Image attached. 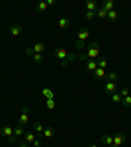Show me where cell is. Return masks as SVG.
Listing matches in <instances>:
<instances>
[{
    "label": "cell",
    "instance_id": "cell-37",
    "mask_svg": "<svg viewBox=\"0 0 131 147\" xmlns=\"http://www.w3.org/2000/svg\"><path fill=\"white\" fill-rule=\"evenodd\" d=\"M21 112H22V113H26V114H28V112H29V108L26 107V105H24V107L21 108Z\"/></svg>",
    "mask_w": 131,
    "mask_h": 147
},
{
    "label": "cell",
    "instance_id": "cell-20",
    "mask_svg": "<svg viewBox=\"0 0 131 147\" xmlns=\"http://www.w3.org/2000/svg\"><path fill=\"white\" fill-rule=\"evenodd\" d=\"M46 8H47V4H46V1H41V3L37 5V8H35V11H37V13H42V12H43V11H46Z\"/></svg>",
    "mask_w": 131,
    "mask_h": 147
},
{
    "label": "cell",
    "instance_id": "cell-35",
    "mask_svg": "<svg viewBox=\"0 0 131 147\" xmlns=\"http://www.w3.org/2000/svg\"><path fill=\"white\" fill-rule=\"evenodd\" d=\"M41 144H42L41 139H35V141L33 142V147H41Z\"/></svg>",
    "mask_w": 131,
    "mask_h": 147
},
{
    "label": "cell",
    "instance_id": "cell-32",
    "mask_svg": "<svg viewBox=\"0 0 131 147\" xmlns=\"http://www.w3.org/2000/svg\"><path fill=\"white\" fill-rule=\"evenodd\" d=\"M34 54L35 53H34V50H33V47H28L25 50V55H28V56H33Z\"/></svg>",
    "mask_w": 131,
    "mask_h": 147
},
{
    "label": "cell",
    "instance_id": "cell-41",
    "mask_svg": "<svg viewBox=\"0 0 131 147\" xmlns=\"http://www.w3.org/2000/svg\"><path fill=\"white\" fill-rule=\"evenodd\" d=\"M20 147H29V146L25 143V142H24V143H21V144H20Z\"/></svg>",
    "mask_w": 131,
    "mask_h": 147
},
{
    "label": "cell",
    "instance_id": "cell-36",
    "mask_svg": "<svg viewBox=\"0 0 131 147\" xmlns=\"http://www.w3.org/2000/svg\"><path fill=\"white\" fill-rule=\"evenodd\" d=\"M70 64V62L67 59H63V60H60V66L62 67H67Z\"/></svg>",
    "mask_w": 131,
    "mask_h": 147
},
{
    "label": "cell",
    "instance_id": "cell-7",
    "mask_svg": "<svg viewBox=\"0 0 131 147\" xmlns=\"http://www.w3.org/2000/svg\"><path fill=\"white\" fill-rule=\"evenodd\" d=\"M104 79H106V81H113V83H116V81H118V79H119V74L116 71L109 72V74H106Z\"/></svg>",
    "mask_w": 131,
    "mask_h": 147
},
{
    "label": "cell",
    "instance_id": "cell-13",
    "mask_svg": "<svg viewBox=\"0 0 131 147\" xmlns=\"http://www.w3.org/2000/svg\"><path fill=\"white\" fill-rule=\"evenodd\" d=\"M84 5H85V8H87V11H93V12H96L97 11V4H96V1H85L84 3Z\"/></svg>",
    "mask_w": 131,
    "mask_h": 147
},
{
    "label": "cell",
    "instance_id": "cell-3",
    "mask_svg": "<svg viewBox=\"0 0 131 147\" xmlns=\"http://www.w3.org/2000/svg\"><path fill=\"white\" fill-rule=\"evenodd\" d=\"M67 55H68V53H67L64 49H55V50H54V56L58 58L59 60L67 59Z\"/></svg>",
    "mask_w": 131,
    "mask_h": 147
},
{
    "label": "cell",
    "instance_id": "cell-4",
    "mask_svg": "<svg viewBox=\"0 0 131 147\" xmlns=\"http://www.w3.org/2000/svg\"><path fill=\"white\" fill-rule=\"evenodd\" d=\"M88 36H89V29L88 28H81L80 30H79V33H78V40L81 41V42H84V41L88 38Z\"/></svg>",
    "mask_w": 131,
    "mask_h": 147
},
{
    "label": "cell",
    "instance_id": "cell-34",
    "mask_svg": "<svg viewBox=\"0 0 131 147\" xmlns=\"http://www.w3.org/2000/svg\"><path fill=\"white\" fill-rule=\"evenodd\" d=\"M74 59H75V54H74V53H68V55H67V60H68V62H72Z\"/></svg>",
    "mask_w": 131,
    "mask_h": 147
},
{
    "label": "cell",
    "instance_id": "cell-29",
    "mask_svg": "<svg viewBox=\"0 0 131 147\" xmlns=\"http://www.w3.org/2000/svg\"><path fill=\"white\" fill-rule=\"evenodd\" d=\"M33 59H34L35 63H42L43 62V56H42V54H34V55H33Z\"/></svg>",
    "mask_w": 131,
    "mask_h": 147
},
{
    "label": "cell",
    "instance_id": "cell-30",
    "mask_svg": "<svg viewBox=\"0 0 131 147\" xmlns=\"http://www.w3.org/2000/svg\"><path fill=\"white\" fill-rule=\"evenodd\" d=\"M46 107H47V109H54V108H55V100H54V99L47 100L46 101Z\"/></svg>",
    "mask_w": 131,
    "mask_h": 147
},
{
    "label": "cell",
    "instance_id": "cell-2",
    "mask_svg": "<svg viewBox=\"0 0 131 147\" xmlns=\"http://www.w3.org/2000/svg\"><path fill=\"white\" fill-rule=\"evenodd\" d=\"M126 142V135L123 133L118 132L114 137H113V144L110 147H119L121 144H123Z\"/></svg>",
    "mask_w": 131,
    "mask_h": 147
},
{
    "label": "cell",
    "instance_id": "cell-42",
    "mask_svg": "<svg viewBox=\"0 0 131 147\" xmlns=\"http://www.w3.org/2000/svg\"><path fill=\"white\" fill-rule=\"evenodd\" d=\"M89 147H97V146L94 143H92V144H89Z\"/></svg>",
    "mask_w": 131,
    "mask_h": 147
},
{
    "label": "cell",
    "instance_id": "cell-31",
    "mask_svg": "<svg viewBox=\"0 0 131 147\" xmlns=\"http://www.w3.org/2000/svg\"><path fill=\"white\" fill-rule=\"evenodd\" d=\"M119 93H121V96L122 97H126V96H128V88L127 87H122V89H121V92H119Z\"/></svg>",
    "mask_w": 131,
    "mask_h": 147
},
{
    "label": "cell",
    "instance_id": "cell-33",
    "mask_svg": "<svg viewBox=\"0 0 131 147\" xmlns=\"http://www.w3.org/2000/svg\"><path fill=\"white\" fill-rule=\"evenodd\" d=\"M75 46H76V49H78V50H81V49H83V47H84V42H81V41H76L75 42Z\"/></svg>",
    "mask_w": 131,
    "mask_h": 147
},
{
    "label": "cell",
    "instance_id": "cell-22",
    "mask_svg": "<svg viewBox=\"0 0 131 147\" xmlns=\"http://www.w3.org/2000/svg\"><path fill=\"white\" fill-rule=\"evenodd\" d=\"M121 103L123 104V107H125V108H131V96L128 95V96L123 97Z\"/></svg>",
    "mask_w": 131,
    "mask_h": 147
},
{
    "label": "cell",
    "instance_id": "cell-9",
    "mask_svg": "<svg viewBox=\"0 0 131 147\" xmlns=\"http://www.w3.org/2000/svg\"><path fill=\"white\" fill-rule=\"evenodd\" d=\"M100 141L102 142L104 144H106V146H112L113 144V137H110V135L108 134H104L100 137Z\"/></svg>",
    "mask_w": 131,
    "mask_h": 147
},
{
    "label": "cell",
    "instance_id": "cell-11",
    "mask_svg": "<svg viewBox=\"0 0 131 147\" xmlns=\"http://www.w3.org/2000/svg\"><path fill=\"white\" fill-rule=\"evenodd\" d=\"M105 75H106L105 70L98 68V67H97V68L93 71V78L94 79H104V78H105Z\"/></svg>",
    "mask_w": 131,
    "mask_h": 147
},
{
    "label": "cell",
    "instance_id": "cell-8",
    "mask_svg": "<svg viewBox=\"0 0 131 147\" xmlns=\"http://www.w3.org/2000/svg\"><path fill=\"white\" fill-rule=\"evenodd\" d=\"M114 7H116V4H114V1H112V0H104L102 1V8L106 9L108 12L114 11Z\"/></svg>",
    "mask_w": 131,
    "mask_h": 147
},
{
    "label": "cell",
    "instance_id": "cell-21",
    "mask_svg": "<svg viewBox=\"0 0 131 147\" xmlns=\"http://www.w3.org/2000/svg\"><path fill=\"white\" fill-rule=\"evenodd\" d=\"M122 99H123V97L121 96L119 92H114V93H112V101L113 103H121Z\"/></svg>",
    "mask_w": 131,
    "mask_h": 147
},
{
    "label": "cell",
    "instance_id": "cell-26",
    "mask_svg": "<svg viewBox=\"0 0 131 147\" xmlns=\"http://www.w3.org/2000/svg\"><path fill=\"white\" fill-rule=\"evenodd\" d=\"M59 26L60 28H68L70 26V20L68 19H60L59 20Z\"/></svg>",
    "mask_w": 131,
    "mask_h": 147
},
{
    "label": "cell",
    "instance_id": "cell-16",
    "mask_svg": "<svg viewBox=\"0 0 131 147\" xmlns=\"http://www.w3.org/2000/svg\"><path fill=\"white\" fill-rule=\"evenodd\" d=\"M97 67L105 70L106 67H108V60H106V58H98V59H97Z\"/></svg>",
    "mask_w": 131,
    "mask_h": 147
},
{
    "label": "cell",
    "instance_id": "cell-18",
    "mask_svg": "<svg viewBox=\"0 0 131 147\" xmlns=\"http://www.w3.org/2000/svg\"><path fill=\"white\" fill-rule=\"evenodd\" d=\"M96 16L98 19H105V17H108V11L104 9V8H100V9L96 11Z\"/></svg>",
    "mask_w": 131,
    "mask_h": 147
},
{
    "label": "cell",
    "instance_id": "cell-12",
    "mask_svg": "<svg viewBox=\"0 0 131 147\" xmlns=\"http://www.w3.org/2000/svg\"><path fill=\"white\" fill-rule=\"evenodd\" d=\"M96 68H97V60H94V59L88 60L87 62V71L93 72Z\"/></svg>",
    "mask_w": 131,
    "mask_h": 147
},
{
    "label": "cell",
    "instance_id": "cell-40",
    "mask_svg": "<svg viewBox=\"0 0 131 147\" xmlns=\"http://www.w3.org/2000/svg\"><path fill=\"white\" fill-rule=\"evenodd\" d=\"M9 142H11V143H15V142H16V137H12V135H11V137H9Z\"/></svg>",
    "mask_w": 131,
    "mask_h": 147
},
{
    "label": "cell",
    "instance_id": "cell-14",
    "mask_svg": "<svg viewBox=\"0 0 131 147\" xmlns=\"http://www.w3.org/2000/svg\"><path fill=\"white\" fill-rule=\"evenodd\" d=\"M28 121H29V116L26 114V113H22L21 116H20V119H19V126H24L28 124Z\"/></svg>",
    "mask_w": 131,
    "mask_h": 147
},
{
    "label": "cell",
    "instance_id": "cell-5",
    "mask_svg": "<svg viewBox=\"0 0 131 147\" xmlns=\"http://www.w3.org/2000/svg\"><path fill=\"white\" fill-rule=\"evenodd\" d=\"M9 32L12 36H20L24 32V29H22V26L17 25V24H12V25L9 26Z\"/></svg>",
    "mask_w": 131,
    "mask_h": 147
},
{
    "label": "cell",
    "instance_id": "cell-27",
    "mask_svg": "<svg viewBox=\"0 0 131 147\" xmlns=\"http://www.w3.org/2000/svg\"><path fill=\"white\" fill-rule=\"evenodd\" d=\"M117 17H118V12H117V11H110V12H108V19L109 20L114 21V20H117Z\"/></svg>",
    "mask_w": 131,
    "mask_h": 147
},
{
    "label": "cell",
    "instance_id": "cell-17",
    "mask_svg": "<svg viewBox=\"0 0 131 147\" xmlns=\"http://www.w3.org/2000/svg\"><path fill=\"white\" fill-rule=\"evenodd\" d=\"M42 134H43L46 138H51V137L54 135V130H53V128H50V126H45L43 133H42Z\"/></svg>",
    "mask_w": 131,
    "mask_h": 147
},
{
    "label": "cell",
    "instance_id": "cell-19",
    "mask_svg": "<svg viewBox=\"0 0 131 147\" xmlns=\"http://www.w3.org/2000/svg\"><path fill=\"white\" fill-rule=\"evenodd\" d=\"M13 134H15V137H21V135H24L25 133H24V128L22 126H16L15 129H13Z\"/></svg>",
    "mask_w": 131,
    "mask_h": 147
},
{
    "label": "cell",
    "instance_id": "cell-25",
    "mask_svg": "<svg viewBox=\"0 0 131 147\" xmlns=\"http://www.w3.org/2000/svg\"><path fill=\"white\" fill-rule=\"evenodd\" d=\"M33 126H34V130L35 132H38V133H41V134H42V133H43V125H42V124H41V122H34V124H33Z\"/></svg>",
    "mask_w": 131,
    "mask_h": 147
},
{
    "label": "cell",
    "instance_id": "cell-6",
    "mask_svg": "<svg viewBox=\"0 0 131 147\" xmlns=\"http://www.w3.org/2000/svg\"><path fill=\"white\" fill-rule=\"evenodd\" d=\"M116 88H117L116 83H113V81H106L105 87H104V91H105L106 93H114V92H116Z\"/></svg>",
    "mask_w": 131,
    "mask_h": 147
},
{
    "label": "cell",
    "instance_id": "cell-10",
    "mask_svg": "<svg viewBox=\"0 0 131 147\" xmlns=\"http://www.w3.org/2000/svg\"><path fill=\"white\" fill-rule=\"evenodd\" d=\"M0 134H1V135H7V137H11V135L13 134V129L11 128V126L5 125V126H3V128L0 129Z\"/></svg>",
    "mask_w": 131,
    "mask_h": 147
},
{
    "label": "cell",
    "instance_id": "cell-24",
    "mask_svg": "<svg viewBox=\"0 0 131 147\" xmlns=\"http://www.w3.org/2000/svg\"><path fill=\"white\" fill-rule=\"evenodd\" d=\"M24 138H25L26 142H34V141H35L34 134H33V133H30V132L25 133V134H24Z\"/></svg>",
    "mask_w": 131,
    "mask_h": 147
},
{
    "label": "cell",
    "instance_id": "cell-38",
    "mask_svg": "<svg viewBox=\"0 0 131 147\" xmlns=\"http://www.w3.org/2000/svg\"><path fill=\"white\" fill-rule=\"evenodd\" d=\"M87 54H84V53H83V54H80V60H85V59H87Z\"/></svg>",
    "mask_w": 131,
    "mask_h": 147
},
{
    "label": "cell",
    "instance_id": "cell-23",
    "mask_svg": "<svg viewBox=\"0 0 131 147\" xmlns=\"http://www.w3.org/2000/svg\"><path fill=\"white\" fill-rule=\"evenodd\" d=\"M42 93H43L45 96L47 97V100H51V99H54V92L51 91V89H49V88H45L43 91H42Z\"/></svg>",
    "mask_w": 131,
    "mask_h": 147
},
{
    "label": "cell",
    "instance_id": "cell-39",
    "mask_svg": "<svg viewBox=\"0 0 131 147\" xmlns=\"http://www.w3.org/2000/svg\"><path fill=\"white\" fill-rule=\"evenodd\" d=\"M46 4L47 5H53V4H55V1L54 0H46Z\"/></svg>",
    "mask_w": 131,
    "mask_h": 147
},
{
    "label": "cell",
    "instance_id": "cell-15",
    "mask_svg": "<svg viewBox=\"0 0 131 147\" xmlns=\"http://www.w3.org/2000/svg\"><path fill=\"white\" fill-rule=\"evenodd\" d=\"M33 50H34L35 54H41L45 50V44H42V42H37V44L33 46Z\"/></svg>",
    "mask_w": 131,
    "mask_h": 147
},
{
    "label": "cell",
    "instance_id": "cell-28",
    "mask_svg": "<svg viewBox=\"0 0 131 147\" xmlns=\"http://www.w3.org/2000/svg\"><path fill=\"white\" fill-rule=\"evenodd\" d=\"M94 17H96V12H93V11H87L85 12V19L87 20H93Z\"/></svg>",
    "mask_w": 131,
    "mask_h": 147
},
{
    "label": "cell",
    "instance_id": "cell-1",
    "mask_svg": "<svg viewBox=\"0 0 131 147\" xmlns=\"http://www.w3.org/2000/svg\"><path fill=\"white\" fill-rule=\"evenodd\" d=\"M100 53V44L98 42H92L87 46V55L89 58H96Z\"/></svg>",
    "mask_w": 131,
    "mask_h": 147
}]
</instances>
